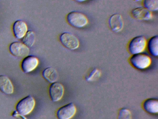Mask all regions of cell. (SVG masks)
<instances>
[{"label": "cell", "instance_id": "cell-1", "mask_svg": "<svg viewBox=\"0 0 158 119\" xmlns=\"http://www.w3.org/2000/svg\"><path fill=\"white\" fill-rule=\"evenodd\" d=\"M129 62L135 68L143 70L150 66L152 59L148 54L141 53L133 55L129 59Z\"/></svg>", "mask_w": 158, "mask_h": 119}, {"label": "cell", "instance_id": "cell-2", "mask_svg": "<svg viewBox=\"0 0 158 119\" xmlns=\"http://www.w3.org/2000/svg\"><path fill=\"white\" fill-rule=\"evenodd\" d=\"M66 20L71 26L78 29L84 28L89 23L88 19L86 16L79 11L70 12L67 15Z\"/></svg>", "mask_w": 158, "mask_h": 119}, {"label": "cell", "instance_id": "cell-3", "mask_svg": "<svg viewBox=\"0 0 158 119\" xmlns=\"http://www.w3.org/2000/svg\"><path fill=\"white\" fill-rule=\"evenodd\" d=\"M35 104V99L29 95L22 99L17 103L16 106V110L20 114L26 116L33 111Z\"/></svg>", "mask_w": 158, "mask_h": 119}, {"label": "cell", "instance_id": "cell-4", "mask_svg": "<svg viewBox=\"0 0 158 119\" xmlns=\"http://www.w3.org/2000/svg\"><path fill=\"white\" fill-rule=\"evenodd\" d=\"M147 45L146 37L143 35H139L134 37L129 42L128 51L132 55L143 53L146 49Z\"/></svg>", "mask_w": 158, "mask_h": 119}, {"label": "cell", "instance_id": "cell-5", "mask_svg": "<svg viewBox=\"0 0 158 119\" xmlns=\"http://www.w3.org/2000/svg\"><path fill=\"white\" fill-rule=\"evenodd\" d=\"M60 42L67 49L74 50L77 49L80 45L78 38L71 33H63L60 37Z\"/></svg>", "mask_w": 158, "mask_h": 119}, {"label": "cell", "instance_id": "cell-6", "mask_svg": "<svg viewBox=\"0 0 158 119\" xmlns=\"http://www.w3.org/2000/svg\"><path fill=\"white\" fill-rule=\"evenodd\" d=\"M9 50L11 54L18 58H25L28 55L30 52L29 47L23 43L14 42L10 45Z\"/></svg>", "mask_w": 158, "mask_h": 119}, {"label": "cell", "instance_id": "cell-7", "mask_svg": "<svg viewBox=\"0 0 158 119\" xmlns=\"http://www.w3.org/2000/svg\"><path fill=\"white\" fill-rule=\"evenodd\" d=\"M76 112V107L71 102L60 108L56 112V115L59 119H72Z\"/></svg>", "mask_w": 158, "mask_h": 119}, {"label": "cell", "instance_id": "cell-8", "mask_svg": "<svg viewBox=\"0 0 158 119\" xmlns=\"http://www.w3.org/2000/svg\"><path fill=\"white\" fill-rule=\"evenodd\" d=\"M49 95L53 102L60 101L64 95V89L63 85L59 82L52 83L49 87Z\"/></svg>", "mask_w": 158, "mask_h": 119}, {"label": "cell", "instance_id": "cell-9", "mask_svg": "<svg viewBox=\"0 0 158 119\" xmlns=\"http://www.w3.org/2000/svg\"><path fill=\"white\" fill-rule=\"evenodd\" d=\"M39 64L38 59L34 56H27L24 58L21 64V68L25 73H29L36 68Z\"/></svg>", "mask_w": 158, "mask_h": 119}, {"label": "cell", "instance_id": "cell-10", "mask_svg": "<svg viewBox=\"0 0 158 119\" xmlns=\"http://www.w3.org/2000/svg\"><path fill=\"white\" fill-rule=\"evenodd\" d=\"M109 24L111 29L114 32H121L124 27V21L122 15L119 14L112 15L109 18Z\"/></svg>", "mask_w": 158, "mask_h": 119}, {"label": "cell", "instance_id": "cell-11", "mask_svg": "<svg viewBox=\"0 0 158 119\" xmlns=\"http://www.w3.org/2000/svg\"><path fill=\"white\" fill-rule=\"evenodd\" d=\"M131 14L134 18L140 20H149L152 18L151 11L144 7H138L131 11Z\"/></svg>", "mask_w": 158, "mask_h": 119}, {"label": "cell", "instance_id": "cell-12", "mask_svg": "<svg viewBox=\"0 0 158 119\" xmlns=\"http://www.w3.org/2000/svg\"><path fill=\"white\" fill-rule=\"evenodd\" d=\"M27 26L25 21L17 20L14 22L13 26L14 34L16 38L23 39L27 32Z\"/></svg>", "mask_w": 158, "mask_h": 119}, {"label": "cell", "instance_id": "cell-13", "mask_svg": "<svg viewBox=\"0 0 158 119\" xmlns=\"http://www.w3.org/2000/svg\"><path fill=\"white\" fill-rule=\"evenodd\" d=\"M0 90L6 95H11L14 91L13 84L9 77L0 75Z\"/></svg>", "mask_w": 158, "mask_h": 119}, {"label": "cell", "instance_id": "cell-14", "mask_svg": "<svg viewBox=\"0 0 158 119\" xmlns=\"http://www.w3.org/2000/svg\"><path fill=\"white\" fill-rule=\"evenodd\" d=\"M143 108L145 111L151 114L158 112V99L156 98H149L143 103Z\"/></svg>", "mask_w": 158, "mask_h": 119}, {"label": "cell", "instance_id": "cell-15", "mask_svg": "<svg viewBox=\"0 0 158 119\" xmlns=\"http://www.w3.org/2000/svg\"><path fill=\"white\" fill-rule=\"evenodd\" d=\"M42 76L49 82H56L59 79V75L57 71L54 68L48 67L43 70Z\"/></svg>", "mask_w": 158, "mask_h": 119}, {"label": "cell", "instance_id": "cell-16", "mask_svg": "<svg viewBox=\"0 0 158 119\" xmlns=\"http://www.w3.org/2000/svg\"><path fill=\"white\" fill-rule=\"evenodd\" d=\"M150 54L154 57L158 55V36L155 35L151 37L148 42L147 45Z\"/></svg>", "mask_w": 158, "mask_h": 119}, {"label": "cell", "instance_id": "cell-17", "mask_svg": "<svg viewBox=\"0 0 158 119\" xmlns=\"http://www.w3.org/2000/svg\"><path fill=\"white\" fill-rule=\"evenodd\" d=\"M35 41V33L32 31H27L22 40L23 43L28 47H32L34 45Z\"/></svg>", "mask_w": 158, "mask_h": 119}, {"label": "cell", "instance_id": "cell-18", "mask_svg": "<svg viewBox=\"0 0 158 119\" xmlns=\"http://www.w3.org/2000/svg\"><path fill=\"white\" fill-rule=\"evenodd\" d=\"M143 4L145 8L151 12L158 11V0H144Z\"/></svg>", "mask_w": 158, "mask_h": 119}, {"label": "cell", "instance_id": "cell-19", "mask_svg": "<svg viewBox=\"0 0 158 119\" xmlns=\"http://www.w3.org/2000/svg\"><path fill=\"white\" fill-rule=\"evenodd\" d=\"M117 119H132L131 111L127 108H122L119 110Z\"/></svg>", "mask_w": 158, "mask_h": 119}, {"label": "cell", "instance_id": "cell-20", "mask_svg": "<svg viewBox=\"0 0 158 119\" xmlns=\"http://www.w3.org/2000/svg\"><path fill=\"white\" fill-rule=\"evenodd\" d=\"M101 74V72L97 68H94L89 73V75L87 76L86 80L88 82H92L99 78Z\"/></svg>", "mask_w": 158, "mask_h": 119}, {"label": "cell", "instance_id": "cell-21", "mask_svg": "<svg viewBox=\"0 0 158 119\" xmlns=\"http://www.w3.org/2000/svg\"><path fill=\"white\" fill-rule=\"evenodd\" d=\"M12 116L14 117L15 119H27L26 118L25 116L20 114L16 110L14 111L12 113Z\"/></svg>", "mask_w": 158, "mask_h": 119}, {"label": "cell", "instance_id": "cell-22", "mask_svg": "<svg viewBox=\"0 0 158 119\" xmlns=\"http://www.w3.org/2000/svg\"><path fill=\"white\" fill-rule=\"evenodd\" d=\"M74 1L77 2H86L87 0H74Z\"/></svg>", "mask_w": 158, "mask_h": 119}, {"label": "cell", "instance_id": "cell-23", "mask_svg": "<svg viewBox=\"0 0 158 119\" xmlns=\"http://www.w3.org/2000/svg\"><path fill=\"white\" fill-rule=\"evenodd\" d=\"M141 1V0H135V1L136 2H139V1Z\"/></svg>", "mask_w": 158, "mask_h": 119}]
</instances>
